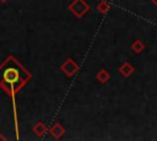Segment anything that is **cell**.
I'll use <instances>...</instances> for the list:
<instances>
[{"instance_id": "9c48e42d", "label": "cell", "mask_w": 157, "mask_h": 141, "mask_svg": "<svg viewBox=\"0 0 157 141\" xmlns=\"http://www.w3.org/2000/svg\"><path fill=\"white\" fill-rule=\"evenodd\" d=\"M131 49H132V51H135L136 54H140V53L144 51V49H145V44H144L142 40L136 39V40L131 44Z\"/></svg>"}, {"instance_id": "6da1fadb", "label": "cell", "mask_w": 157, "mask_h": 141, "mask_svg": "<svg viewBox=\"0 0 157 141\" xmlns=\"http://www.w3.org/2000/svg\"><path fill=\"white\" fill-rule=\"evenodd\" d=\"M31 74L20 61L10 55L0 65V87L10 96H15L29 80Z\"/></svg>"}, {"instance_id": "52a82bcc", "label": "cell", "mask_w": 157, "mask_h": 141, "mask_svg": "<svg viewBox=\"0 0 157 141\" xmlns=\"http://www.w3.org/2000/svg\"><path fill=\"white\" fill-rule=\"evenodd\" d=\"M47 130H48V128H47V125L44 124V123H42V121H38V123H36L34 124V126H33V132L37 135V136H43L45 132H47Z\"/></svg>"}, {"instance_id": "ba28073f", "label": "cell", "mask_w": 157, "mask_h": 141, "mask_svg": "<svg viewBox=\"0 0 157 141\" xmlns=\"http://www.w3.org/2000/svg\"><path fill=\"white\" fill-rule=\"evenodd\" d=\"M96 9H97V11L101 12V13H107V12L110 10V5H109L108 1H105V0H101V1H98Z\"/></svg>"}, {"instance_id": "8992f818", "label": "cell", "mask_w": 157, "mask_h": 141, "mask_svg": "<svg viewBox=\"0 0 157 141\" xmlns=\"http://www.w3.org/2000/svg\"><path fill=\"white\" fill-rule=\"evenodd\" d=\"M109 78H110V74H109L105 69H101V70L96 74V80H97L99 83H102V85L107 83V82L109 81Z\"/></svg>"}, {"instance_id": "7a4b0ae2", "label": "cell", "mask_w": 157, "mask_h": 141, "mask_svg": "<svg viewBox=\"0 0 157 141\" xmlns=\"http://www.w3.org/2000/svg\"><path fill=\"white\" fill-rule=\"evenodd\" d=\"M69 11H71L74 13V16L76 17H83L86 12L90 11V5L85 1V0H74L69 6H67Z\"/></svg>"}, {"instance_id": "277c9868", "label": "cell", "mask_w": 157, "mask_h": 141, "mask_svg": "<svg viewBox=\"0 0 157 141\" xmlns=\"http://www.w3.org/2000/svg\"><path fill=\"white\" fill-rule=\"evenodd\" d=\"M49 131H50V134H52V136H53L54 139H60V137L64 135L65 129H64V126H63L60 123L56 121V123H54V124L50 126Z\"/></svg>"}, {"instance_id": "30bf717a", "label": "cell", "mask_w": 157, "mask_h": 141, "mask_svg": "<svg viewBox=\"0 0 157 141\" xmlns=\"http://www.w3.org/2000/svg\"><path fill=\"white\" fill-rule=\"evenodd\" d=\"M0 140H6V137H4V136H0Z\"/></svg>"}, {"instance_id": "3957f363", "label": "cell", "mask_w": 157, "mask_h": 141, "mask_svg": "<svg viewBox=\"0 0 157 141\" xmlns=\"http://www.w3.org/2000/svg\"><path fill=\"white\" fill-rule=\"evenodd\" d=\"M78 69H80L78 64H77L74 59H71V58H67V59L60 65V70H61L66 76H74V75L78 71Z\"/></svg>"}, {"instance_id": "8fae6325", "label": "cell", "mask_w": 157, "mask_h": 141, "mask_svg": "<svg viewBox=\"0 0 157 141\" xmlns=\"http://www.w3.org/2000/svg\"><path fill=\"white\" fill-rule=\"evenodd\" d=\"M0 1H1V2H5V1H7V0H0Z\"/></svg>"}, {"instance_id": "5b68a950", "label": "cell", "mask_w": 157, "mask_h": 141, "mask_svg": "<svg viewBox=\"0 0 157 141\" xmlns=\"http://www.w3.org/2000/svg\"><path fill=\"white\" fill-rule=\"evenodd\" d=\"M134 71H135V67H134L130 63H123V64L119 66V72H120L124 77H129Z\"/></svg>"}]
</instances>
